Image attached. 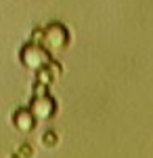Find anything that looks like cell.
I'll return each instance as SVG.
<instances>
[{
    "label": "cell",
    "mask_w": 153,
    "mask_h": 158,
    "mask_svg": "<svg viewBox=\"0 0 153 158\" xmlns=\"http://www.w3.org/2000/svg\"><path fill=\"white\" fill-rule=\"evenodd\" d=\"M69 30L61 21H53L44 27V40H42V47L48 49L50 53H59V51H65L69 47Z\"/></svg>",
    "instance_id": "6da1fadb"
},
{
    "label": "cell",
    "mask_w": 153,
    "mask_h": 158,
    "mask_svg": "<svg viewBox=\"0 0 153 158\" xmlns=\"http://www.w3.org/2000/svg\"><path fill=\"white\" fill-rule=\"evenodd\" d=\"M53 59V53L48 49H44L42 44H36V42H25L21 51H19V61H21V65L27 68V70H38L40 65H44L48 61Z\"/></svg>",
    "instance_id": "7a4b0ae2"
},
{
    "label": "cell",
    "mask_w": 153,
    "mask_h": 158,
    "mask_svg": "<svg viewBox=\"0 0 153 158\" xmlns=\"http://www.w3.org/2000/svg\"><path fill=\"white\" fill-rule=\"evenodd\" d=\"M57 101L55 97L48 95H42V97H32V103H29V112L34 114L36 122H48L57 116Z\"/></svg>",
    "instance_id": "3957f363"
},
{
    "label": "cell",
    "mask_w": 153,
    "mask_h": 158,
    "mask_svg": "<svg viewBox=\"0 0 153 158\" xmlns=\"http://www.w3.org/2000/svg\"><path fill=\"white\" fill-rule=\"evenodd\" d=\"M61 76H63V65H61L59 61L50 59L48 63L40 65V68L36 70V82H42V85L50 86L55 80H59Z\"/></svg>",
    "instance_id": "277c9868"
},
{
    "label": "cell",
    "mask_w": 153,
    "mask_h": 158,
    "mask_svg": "<svg viewBox=\"0 0 153 158\" xmlns=\"http://www.w3.org/2000/svg\"><path fill=\"white\" fill-rule=\"evenodd\" d=\"M13 127L21 133H29L36 127V118L29 112V108H17L13 112Z\"/></svg>",
    "instance_id": "5b68a950"
},
{
    "label": "cell",
    "mask_w": 153,
    "mask_h": 158,
    "mask_svg": "<svg viewBox=\"0 0 153 158\" xmlns=\"http://www.w3.org/2000/svg\"><path fill=\"white\" fill-rule=\"evenodd\" d=\"M40 143L44 148H57V143H59V135L55 133V131H44L42 133V139H40Z\"/></svg>",
    "instance_id": "8992f818"
},
{
    "label": "cell",
    "mask_w": 153,
    "mask_h": 158,
    "mask_svg": "<svg viewBox=\"0 0 153 158\" xmlns=\"http://www.w3.org/2000/svg\"><path fill=\"white\" fill-rule=\"evenodd\" d=\"M42 95H48V86L42 82H34L32 85V97H42Z\"/></svg>",
    "instance_id": "52a82bcc"
},
{
    "label": "cell",
    "mask_w": 153,
    "mask_h": 158,
    "mask_svg": "<svg viewBox=\"0 0 153 158\" xmlns=\"http://www.w3.org/2000/svg\"><path fill=\"white\" fill-rule=\"evenodd\" d=\"M17 154L21 158H34V148L29 146V143H21V146L17 148Z\"/></svg>",
    "instance_id": "ba28073f"
},
{
    "label": "cell",
    "mask_w": 153,
    "mask_h": 158,
    "mask_svg": "<svg viewBox=\"0 0 153 158\" xmlns=\"http://www.w3.org/2000/svg\"><path fill=\"white\" fill-rule=\"evenodd\" d=\"M32 42L36 44H42V40H44V27H34L32 30V38H29Z\"/></svg>",
    "instance_id": "9c48e42d"
},
{
    "label": "cell",
    "mask_w": 153,
    "mask_h": 158,
    "mask_svg": "<svg viewBox=\"0 0 153 158\" xmlns=\"http://www.w3.org/2000/svg\"><path fill=\"white\" fill-rule=\"evenodd\" d=\"M9 158H21V156H19V154L15 152V154H11V156H9Z\"/></svg>",
    "instance_id": "30bf717a"
}]
</instances>
